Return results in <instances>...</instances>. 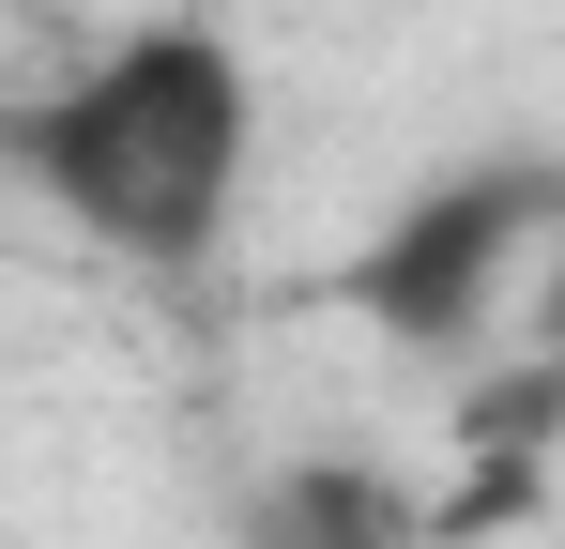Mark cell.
Segmentation results:
<instances>
[{
  "label": "cell",
  "mask_w": 565,
  "mask_h": 549,
  "mask_svg": "<svg viewBox=\"0 0 565 549\" xmlns=\"http://www.w3.org/2000/svg\"><path fill=\"white\" fill-rule=\"evenodd\" d=\"M551 229H565V153H473L352 245V321H382L397 352H473Z\"/></svg>",
  "instance_id": "7a4b0ae2"
},
{
  "label": "cell",
  "mask_w": 565,
  "mask_h": 549,
  "mask_svg": "<svg viewBox=\"0 0 565 549\" xmlns=\"http://www.w3.org/2000/svg\"><path fill=\"white\" fill-rule=\"evenodd\" d=\"M245 549H428V504H413V473L321 443V458H290V473H260Z\"/></svg>",
  "instance_id": "3957f363"
},
{
  "label": "cell",
  "mask_w": 565,
  "mask_h": 549,
  "mask_svg": "<svg viewBox=\"0 0 565 549\" xmlns=\"http://www.w3.org/2000/svg\"><path fill=\"white\" fill-rule=\"evenodd\" d=\"M15 169L31 198L107 245L122 274H199L245 214L260 169V62L214 15H138L93 62H62V92L15 107Z\"/></svg>",
  "instance_id": "6da1fadb"
}]
</instances>
